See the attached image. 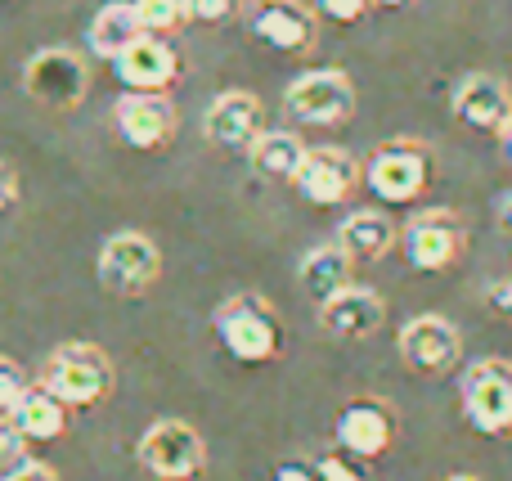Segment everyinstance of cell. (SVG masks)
<instances>
[{"mask_svg":"<svg viewBox=\"0 0 512 481\" xmlns=\"http://www.w3.org/2000/svg\"><path fill=\"white\" fill-rule=\"evenodd\" d=\"M212 329L239 365H270L283 356V315L261 293H239L221 302Z\"/></svg>","mask_w":512,"mask_h":481,"instance_id":"obj_1","label":"cell"},{"mask_svg":"<svg viewBox=\"0 0 512 481\" xmlns=\"http://www.w3.org/2000/svg\"><path fill=\"white\" fill-rule=\"evenodd\" d=\"M436 180V153L427 140L414 135H396V140H382L378 149L364 162V185L391 207H409L432 189Z\"/></svg>","mask_w":512,"mask_h":481,"instance_id":"obj_2","label":"cell"},{"mask_svg":"<svg viewBox=\"0 0 512 481\" xmlns=\"http://www.w3.org/2000/svg\"><path fill=\"white\" fill-rule=\"evenodd\" d=\"M36 383L50 396H59L68 410H86V405H99L113 392V360L95 342H68L41 365Z\"/></svg>","mask_w":512,"mask_h":481,"instance_id":"obj_3","label":"cell"},{"mask_svg":"<svg viewBox=\"0 0 512 481\" xmlns=\"http://www.w3.org/2000/svg\"><path fill=\"white\" fill-rule=\"evenodd\" d=\"M459 410L472 432L508 441L512 437V360L504 356L477 360L459 383Z\"/></svg>","mask_w":512,"mask_h":481,"instance_id":"obj_4","label":"cell"},{"mask_svg":"<svg viewBox=\"0 0 512 481\" xmlns=\"http://www.w3.org/2000/svg\"><path fill=\"white\" fill-rule=\"evenodd\" d=\"M400 252L418 275H445L468 257V225L450 207H427L400 225Z\"/></svg>","mask_w":512,"mask_h":481,"instance_id":"obj_5","label":"cell"},{"mask_svg":"<svg viewBox=\"0 0 512 481\" xmlns=\"http://www.w3.org/2000/svg\"><path fill=\"white\" fill-rule=\"evenodd\" d=\"M99 284L104 293L113 297H144L162 275V252L149 234L140 230H122V234H108L104 248H99V266H95Z\"/></svg>","mask_w":512,"mask_h":481,"instance_id":"obj_6","label":"cell"},{"mask_svg":"<svg viewBox=\"0 0 512 481\" xmlns=\"http://www.w3.org/2000/svg\"><path fill=\"white\" fill-rule=\"evenodd\" d=\"M283 108L301 126H342L355 113V81L342 68H310L283 90Z\"/></svg>","mask_w":512,"mask_h":481,"instance_id":"obj_7","label":"cell"},{"mask_svg":"<svg viewBox=\"0 0 512 481\" xmlns=\"http://www.w3.org/2000/svg\"><path fill=\"white\" fill-rule=\"evenodd\" d=\"M23 90L36 99V104L54 108V113H72L90 90L86 59H81L77 50H68V45L36 50L23 68Z\"/></svg>","mask_w":512,"mask_h":481,"instance_id":"obj_8","label":"cell"},{"mask_svg":"<svg viewBox=\"0 0 512 481\" xmlns=\"http://www.w3.org/2000/svg\"><path fill=\"white\" fill-rule=\"evenodd\" d=\"M140 464L162 481H194L207 468V441L198 437L194 423L158 419L140 437Z\"/></svg>","mask_w":512,"mask_h":481,"instance_id":"obj_9","label":"cell"},{"mask_svg":"<svg viewBox=\"0 0 512 481\" xmlns=\"http://www.w3.org/2000/svg\"><path fill=\"white\" fill-rule=\"evenodd\" d=\"M333 437H337L342 455L382 459L396 446L400 419H396V410H391V401H382V396H351V401L342 405V414H337Z\"/></svg>","mask_w":512,"mask_h":481,"instance_id":"obj_10","label":"cell"},{"mask_svg":"<svg viewBox=\"0 0 512 481\" xmlns=\"http://www.w3.org/2000/svg\"><path fill=\"white\" fill-rule=\"evenodd\" d=\"M396 351L414 374L441 378L463 365V333L454 329L445 315H414V320H405V329H400Z\"/></svg>","mask_w":512,"mask_h":481,"instance_id":"obj_11","label":"cell"},{"mask_svg":"<svg viewBox=\"0 0 512 481\" xmlns=\"http://www.w3.org/2000/svg\"><path fill=\"white\" fill-rule=\"evenodd\" d=\"M243 18L256 41L279 54H306L319 36V14L301 0H252Z\"/></svg>","mask_w":512,"mask_h":481,"instance_id":"obj_12","label":"cell"},{"mask_svg":"<svg viewBox=\"0 0 512 481\" xmlns=\"http://www.w3.org/2000/svg\"><path fill=\"white\" fill-rule=\"evenodd\" d=\"M360 180H364V162L355 158V153L324 144V149L306 153V162H301L292 185H297V194L306 198L310 207H342L346 198L360 189Z\"/></svg>","mask_w":512,"mask_h":481,"instance_id":"obj_13","label":"cell"},{"mask_svg":"<svg viewBox=\"0 0 512 481\" xmlns=\"http://www.w3.org/2000/svg\"><path fill=\"white\" fill-rule=\"evenodd\" d=\"M113 126L131 149L140 153H162L180 131V113L167 95H140V90H126L113 108Z\"/></svg>","mask_w":512,"mask_h":481,"instance_id":"obj_14","label":"cell"},{"mask_svg":"<svg viewBox=\"0 0 512 481\" xmlns=\"http://www.w3.org/2000/svg\"><path fill=\"white\" fill-rule=\"evenodd\" d=\"M450 108L468 131L495 135L499 140L512 122V90H508L504 77H495V72H468V77H459V86H454Z\"/></svg>","mask_w":512,"mask_h":481,"instance_id":"obj_15","label":"cell"},{"mask_svg":"<svg viewBox=\"0 0 512 481\" xmlns=\"http://www.w3.org/2000/svg\"><path fill=\"white\" fill-rule=\"evenodd\" d=\"M207 140L225 153H252V144L265 135V104L252 90H225L212 99L203 122Z\"/></svg>","mask_w":512,"mask_h":481,"instance_id":"obj_16","label":"cell"},{"mask_svg":"<svg viewBox=\"0 0 512 481\" xmlns=\"http://www.w3.org/2000/svg\"><path fill=\"white\" fill-rule=\"evenodd\" d=\"M113 72L126 90H140V95H167V86L180 72V54L167 36L144 32L131 50H122L113 59Z\"/></svg>","mask_w":512,"mask_h":481,"instance_id":"obj_17","label":"cell"},{"mask_svg":"<svg viewBox=\"0 0 512 481\" xmlns=\"http://www.w3.org/2000/svg\"><path fill=\"white\" fill-rule=\"evenodd\" d=\"M319 324H324V333H333V338H342V342H364L387 324V302H382L373 288L351 284V288H342L333 302L319 306Z\"/></svg>","mask_w":512,"mask_h":481,"instance_id":"obj_18","label":"cell"},{"mask_svg":"<svg viewBox=\"0 0 512 481\" xmlns=\"http://www.w3.org/2000/svg\"><path fill=\"white\" fill-rule=\"evenodd\" d=\"M337 248L355 261V266H369V261H382L391 248H400V225L382 212H351L342 225H337Z\"/></svg>","mask_w":512,"mask_h":481,"instance_id":"obj_19","label":"cell"},{"mask_svg":"<svg viewBox=\"0 0 512 481\" xmlns=\"http://www.w3.org/2000/svg\"><path fill=\"white\" fill-rule=\"evenodd\" d=\"M351 270H355V261L346 257L337 243H319V248H310L306 257H301V266H297V284H301V293L315 302V311L324 302H333L342 288H351Z\"/></svg>","mask_w":512,"mask_h":481,"instance_id":"obj_20","label":"cell"},{"mask_svg":"<svg viewBox=\"0 0 512 481\" xmlns=\"http://www.w3.org/2000/svg\"><path fill=\"white\" fill-rule=\"evenodd\" d=\"M140 36H144V23L131 0H108V5H99L86 27V41L99 59H117V54L131 50Z\"/></svg>","mask_w":512,"mask_h":481,"instance_id":"obj_21","label":"cell"},{"mask_svg":"<svg viewBox=\"0 0 512 481\" xmlns=\"http://www.w3.org/2000/svg\"><path fill=\"white\" fill-rule=\"evenodd\" d=\"M68 405L59 401V396H50L41 383H32L23 392V401L9 410V419H14V428L23 432V441H59L63 432H68Z\"/></svg>","mask_w":512,"mask_h":481,"instance_id":"obj_22","label":"cell"},{"mask_svg":"<svg viewBox=\"0 0 512 481\" xmlns=\"http://www.w3.org/2000/svg\"><path fill=\"white\" fill-rule=\"evenodd\" d=\"M306 144L297 140L292 131H265L261 140L252 144V153H248V162H252V171L261 180H297V171H301V162H306Z\"/></svg>","mask_w":512,"mask_h":481,"instance_id":"obj_23","label":"cell"},{"mask_svg":"<svg viewBox=\"0 0 512 481\" xmlns=\"http://www.w3.org/2000/svg\"><path fill=\"white\" fill-rule=\"evenodd\" d=\"M131 5L140 14L144 32H153V36L180 32L189 23V0H131Z\"/></svg>","mask_w":512,"mask_h":481,"instance_id":"obj_24","label":"cell"},{"mask_svg":"<svg viewBox=\"0 0 512 481\" xmlns=\"http://www.w3.org/2000/svg\"><path fill=\"white\" fill-rule=\"evenodd\" d=\"M310 9H315L319 18H328V23H360V18H369L373 9V0H310Z\"/></svg>","mask_w":512,"mask_h":481,"instance_id":"obj_25","label":"cell"},{"mask_svg":"<svg viewBox=\"0 0 512 481\" xmlns=\"http://www.w3.org/2000/svg\"><path fill=\"white\" fill-rule=\"evenodd\" d=\"M32 387V378L23 374V365L9 356H0V414H9L18 401H23V392Z\"/></svg>","mask_w":512,"mask_h":481,"instance_id":"obj_26","label":"cell"},{"mask_svg":"<svg viewBox=\"0 0 512 481\" xmlns=\"http://www.w3.org/2000/svg\"><path fill=\"white\" fill-rule=\"evenodd\" d=\"M243 0H189V23H207V27H221L230 18L243 14Z\"/></svg>","mask_w":512,"mask_h":481,"instance_id":"obj_27","label":"cell"},{"mask_svg":"<svg viewBox=\"0 0 512 481\" xmlns=\"http://www.w3.org/2000/svg\"><path fill=\"white\" fill-rule=\"evenodd\" d=\"M27 459V441H23V432L14 428V419L9 414H0V477H9L18 464Z\"/></svg>","mask_w":512,"mask_h":481,"instance_id":"obj_28","label":"cell"},{"mask_svg":"<svg viewBox=\"0 0 512 481\" xmlns=\"http://www.w3.org/2000/svg\"><path fill=\"white\" fill-rule=\"evenodd\" d=\"M315 477L319 481H369L360 473V464H355L351 455H342V450H333V455H319L315 459Z\"/></svg>","mask_w":512,"mask_h":481,"instance_id":"obj_29","label":"cell"},{"mask_svg":"<svg viewBox=\"0 0 512 481\" xmlns=\"http://www.w3.org/2000/svg\"><path fill=\"white\" fill-rule=\"evenodd\" d=\"M486 306L499 320H512V279H495V284L486 288Z\"/></svg>","mask_w":512,"mask_h":481,"instance_id":"obj_30","label":"cell"},{"mask_svg":"<svg viewBox=\"0 0 512 481\" xmlns=\"http://www.w3.org/2000/svg\"><path fill=\"white\" fill-rule=\"evenodd\" d=\"M0 481H59V473H54L50 464H41V459H23L14 473L0 477Z\"/></svg>","mask_w":512,"mask_h":481,"instance_id":"obj_31","label":"cell"},{"mask_svg":"<svg viewBox=\"0 0 512 481\" xmlns=\"http://www.w3.org/2000/svg\"><path fill=\"white\" fill-rule=\"evenodd\" d=\"M274 481H319V477H315V464H306V459H283L274 468Z\"/></svg>","mask_w":512,"mask_h":481,"instance_id":"obj_32","label":"cell"},{"mask_svg":"<svg viewBox=\"0 0 512 481\" xmlns=\"http://www.w3.org/2000/svg\"><path fill=\"white\" fill-rule=\"evenodd\" d=\"M18 203V176H14V167L9 162H0V212L5 207H14Z\"/></svg>","mask_w":512,"mask_h":481,"instance_id":"obj_33","label":"cell"},{"mask_svg":"<svg viewBox=\"0 0 512 481\" xmlns=\"http://www.w3.org/2000/svg\"><path fill=\"white\" fill-rule=\"evenodd\" d=\"M495 225H499V230H504L508 239H512V194L499 198V207H495Z\"/></svg>","mask_w":512,"mask_h":481,"instance_id":"obj_34","label":"cell"},{"mask_svg":"<svg viewBox=\"0 0 512 481\" xmlns=\"http://www.w3.org/2000/svg\"><path fill=\"white\" fill-rule=\"evenodd\" d=\"M378 9H409V5H418V0H373Z\"/></svg>","mask_w":512,"mask_h":481,"instance_id":"obj_35","label":"cell"},{"mask_svg":"<svg viewBox=\"0 0 512 481\" xmlns=\"http://www.w3.org/2000/svg\"><path fill=\"white\" fill-rule=\"evenodd\" d=\"M499 144H504V158H508V167H512V122H508V131L499 135Z\"/></svg>","mask_w":512,"mask_h":481,"instance_id":"obj_36","label":"cell"},{"mask_svg":"<svg viewBox=\"0 0 512 481\" xmlns=\"http://www.w3.org/2000/svg\"><path fill=\"white\" fill-rule=\"evenodd\" d=\"M445 481H481V477H468V473H459V477H445Z\"/></svg>","mask_w":512,"mask_h":481,"instance_id":"obj_37","label":"cell"}]
</instances>
